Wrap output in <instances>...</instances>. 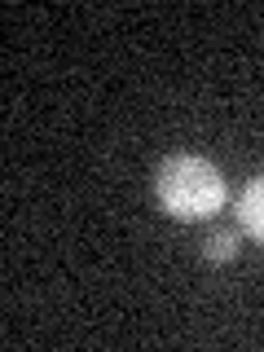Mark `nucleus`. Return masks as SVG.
<instances>
[{
	"label": "nucleus",
	"mask_w": 264,
	"mask_h": 352,
	"mask_svg": "<svg viewBox=\"0 0 264 352\" xmlns=\"http://www.w3.org/2000/svg\"><path fill=\"white\" fill-rule=\"evenodd\" d=\"M154 194H159L163 212L176 220H207L229 198L225 176L203 154H168L154 172Z\"/></svg>",
	"instance_id": "1"
},
{
	"label": "nucleus",
	"mask_w": 264,
	"mask_h": 352,
	"mask_svg": "<svg viewBox=\"0 0 264 352\" xmlns=\"http://www.w3.org/2000/svg\"><path fill=\"white\" fill-rule=\"evenodd\" d=\"M238 225L247 229L251 238H260V242H264V172H260V176H251L247 190L238 194Z\"/></svg>",
	"instance_id": "2"
},
{
	"label": "nucleus",
	"mask_w": 264,
	"mask_h": 352,
	"mask_svg": "<svg viewBox=\"0 0 264 352\" xmlns=\"http://www.w3.org/2000/svg\"><path fill=\"white\" fill-rule=\"evenodd\" d=\"M203 256L212 264H229L238 256V234H234V229H216V234L203 242Z\"/></svg>",
	"instance_id": "3"
}]
</instances>
